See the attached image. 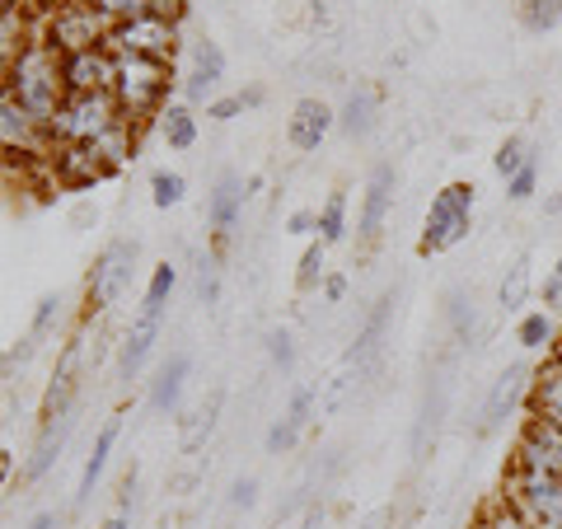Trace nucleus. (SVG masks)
Returning <instances> with one entry per match:
<instances>
[{"label":"nucleus","instance_id":"27","mask_svg":"<svg viewBox=\"0 0 562 529\" xmlns=\"http://www.w3.org/2000/svg\"><path fill=\"white\" fill-rule=\"evenodd\" d=\"M314 221H319L314 225V239L328 244V249L342 244L347 239V192H328V202L314 211Z\"/></svg>","mask_w":562,"mask_h":529},{"label":"nucleus","instance_id":"25","mask_svg":"<svg viewBox=\"0 0 562 529\" xmlns=\"http://www.w3.org/2000/svg\"><path fill=\"white\" fill-rule=\"evenodd\" d=\"M562 338L558 333V319L549 309H525L520 314V324H516V342L525 351H553V342Z\"/></svg>","mask_w":562,"mask_h":529},{"label":"nucleus","instance_id":"7","mask_svg":"<svg viewBox=\"0 0 562 529\" xmlns=\"http://www.w3.org/2000/svg\"><path fill=\"white\" fill-rule=\"evenodd\" d=\"M109 47L117 57H150L173 66V57H179V14H140V20L109 24Z\"/></svg>","mask_w":562,"mask_h":529},{"label":"nucleus","instance_id":"13","mask_svg":"<svg viewBox=\"0 0 562 529\" xmlns=\"http://www.w3.org/2000/svg\"><path fill=\"white\" fill-rule=\"evenodd\" d=\"M165 333V309H136V319L127 328V338H122V351H117V370L122 380H136L146 361L155 357V342H160Z\"/></svg>","mask_w":562,"mask_h":529},{"label":"nucleus","instance_id":"22","mask_svg":"<svg viewBox=\"0 0 562 529\" xmlns=\"http://www.w3.org/2000/svg\"><path fill=\"white\" fill-rule=\"evenodd\" d=\"M310 408H314V390H295L291 403H286V413H281L272 421V431H268V450L272 454L295 450V440H301V431L310 427Z\"/></svg>","mask_w":562,"mask_h":529},{"label":"nucleus","instance_id":"1","mask_svg":"<svg viewBox=\"0 0 562 529\" xmlns=\"http://www.w3.org/2000/svg\"><path fill=\"white\" fill-rule=\"evenodd\" d=\"M20 109L33 117V122H47L57 117V109L66 103V70H61V52L52 47V43H43V38H33L29 47H24V57H20V66L10 70V80L0 85Z\"/></svg>","mask_w":562,"mask_h":529},{"label":"nucleus","instance_id":"10","mask_svg":"<svg viewBox=\"0 0 562 529\" xmlns=\"http://www.w3.org/2000/svg\"><path fill=\"white\" fill-rule=\"evenodd\" d=\"M61 70H66V90L70 94H109L117 57H113L109 43H99V47H85V52L61 57Z\"/></svg>","mask_w":562,"mask_h":529},{"label":"nucleus","instance_id":"32","mask_svg":"<svg viewBox=\"0 0 562 529\" xmlns=\"http://www.w3.org/2000/svg\"><path fill=\"white\" fill-rule=\"evenodd\" d=\"M390 305L394 300H380V309L366 319V328H361V338H357V347H351V361H371L375 351H380V338H384V324H390Z\"/></svg>","mask_w":562,"mask_h":529},{"label":"nucleus","instance_id":"20","mask_svg":"<svg viewBox=\"0 0 562 529\" xmlns=\"http://www.w3.org/2000/svg\"><path fill=\"white\" fill-rule=\"evenodd\" d=\"M117 436H122V413H113V417L99 427V436H94V450H90V460H85V469H80L76 506H85V502L94 497V487H99V479H103V469H109L113 450H117Z\"/></svg>","mask_w":562,"mask_h":529},{"label":"nucleus","instance_id":"15","mask_svg":"<svg viewBox=\"0 0 562 529\" xmlns=\"http://www.w3.org/2000/svg\"><path fill=\"white\" fill-rule=\"evenodd\" d=\"M516 464H530L539 473H549V479L562 483V431L553 427H543V421L535 417H525V431L516 440V454H512Z\"/></svg>","mask_w":562,"mask_h":529},{"label":"nucleus","instance_id":"29","mask_svg":"<svg viewBox=\"0 0 562 529\" xmlns=\"http://www.w3.org/2000/svg\"><path fill=\"white\" fill-rule=\"evenodd\" d=\"M516 20L530 33H553L562 24V0H516Z\"/></svg>","mask_w":562,"mask_h":529},{"label":"nucleus","instance_id":"34","mask_svg":"<svg viewBox=\"0 0 562 529\" xmlns=\"http://www.w3.org/2000/svg\"><path fill=\"white\" fill-rule=\"evenodd\" d=\"M530 160H535V155H530V146H525V136H506L497 146V155H492V169H497L502 179H512V173H520Z\"/></svg>","mask_w":562,"mask_h":529},{"label":"nucleus","instance_id":"26","mask_svg":"<svg viewBox=\"0 0 562 529\" xmlns=\"http://www.w3.org/2000/svg\"><path fill=\"white\" fill-rule=\"evenodd\" d=\"M90 5L109 24H122V20H140V14H179L183 0H90Z\"/></svg>","mask_w":562,"mask_h":529},{"label":"nucleus","instance_id":"17","mask_svg":"<svg viewBox=\"0 0 562 529\" xmlns=\"http://www.w3.org/2000/svg\"><path fill=\"white\" fill-rule=\"evenodd\" d=\"M225 80V52L221 43H192V61H188V76H183V99L188 103H211V90Z\"/></svg>","mask_w":562,"mask_h":529},{"label":"nucleus","instance_id":"4","mask_svg":"<svg viewBox=\"0 0 562 529\" xmlns=\"http://www.w3.org/2000/svg\"><path fill=\"white\" fill-rule=\"evenodd\" d=\"M122 122L127 117H122L113 94H66L57 117L47 122V140L52 146H94Z\"/></svg>","mask_w":562,"mask_h":529},{"label":"nucleus","instance_id":"24","mask_svg":"<svg viewBox=\"0 0 562 529\" xmlns=\"http://www.w3.org/2000/svg\"><path fill=\"white\" fill-rule=\"evenodd\" d=\"M160 140L169 150L198 146V113H192V103H169V109L160 113Z\"/></svg>","mask_w":562,"mask_h":529},{"label":"nucleus","instance_id":"6","mask_svg":"<svg viewBox=\"0 0 562 529\" xmlns=\"http://www.w3.org/2000/svg\"><path fill=\"white\" fill-rule=\"evenodd\" d=\"M38 38L57 47L61 57H70V52H85V47L109 43V20H103L90 0H61V5H52L43 14Z\"/></svg>","mask_w":562,"mask_h":529},{"label":"nucleus","instance_id":"47","mask_svg":"<svg viewBox=\"0 0 562 529\" xmlns=\"http://www.w3.org/2000/svg\"><path fill=\"white\" fill-rule=\"evenodd\" d=\"M553 277H562V258H558V268H553Z\"/></svg>","mask_w":562,"mask_h":529},{"label":"nucleus","instance_id":"42","mask_svg":"<svg viewBox=\"0 0 562 529\" xmlns=\"http://www.w3.org/2000/svg\"><path fill=\"white\" fill-rule=\"evenodd\" d=\"M258 502V483L254 479H239L235 487H231V506H244V510H249Z\"/></svg>","mask_w":562,"mask_h":529},{"label":"nucleus","instance_id":"12","mask_svg":"<svg viewBox=\"0 0 562 529\" xmlns=\"http://www.w3.org/2000/svg\"><path fill=\"white\" fill-rule=\"evenodd\" d=\"M394 188H398L394 165H375V169H371V179H366L361 216H357V235H361V244H375V239L384 235V221H390V206H394Z\"/></svg>","mask_w":562,"mask_h":529},{"label":"nucleus","instance_id":"37","mask_svg":"<svg viewBox=\"0 0 562 529\" xmlns=\"http://www.w3.org/2000/svg\"><path fill=\"white\" fill-rule=\"evenodd\" d=\"M244 109H249V99H244V94H225V99H211V103H206V117H211V122H231V117H239Z\"/></svg>","mask_w":562,"mask_h":529},{"label":"nucleus","instance_id":"3","mask_svg":"<svg viewBox=\"0 0 562 529\" xmlns=\"http://www.w3.org/2000/svg\"><path fill=\"white\" fill-rule=\"evenodd\" d=\"M473 230V183L454 179L431 198L427 206V221H422V239H417V254L422 258H436V254H450L460 249Z\"/></svg>","mask_w":562,"mask_h":529},{"label":"nucleus","instance_id":"31","mask_svg":"<svg viewBox=\"0 0 562 529\" xmlns=\"http://www.w3.org/2000/svg\"><path fill=\"white\" fill-rule=\"evenodd\" d=\"M188 198V179L179 169H155L150 173V202L160 206V211H169V206H179Z\"/></svg>","mask_w":562,"mask_h":529},{"label":"nucleus","instance_id":"38","mask_svg":"<svg viewBox=\"0 0 562 529\" xmlns=\"http://www.w3.org/2000/svg\"><path fill=\"white\" fill-rule=\"evenodd\" d=\"M268 351H272V361L281 365V370H291L295 365V338L286 328H272V338H268Z\"/></svg>","mask_w":562,"mask_h":529},{"label":"nucleus","instance_id":"41","mask_svg":"<svg viewBox=\"0 0 562 529\" xmlns=\"http://www.w3.org/2000/svg\"><path fill=\"white\" fill-rule=\"evenodd\" d=\"M543 309L549 314H562V277H543Z\"/></svg>","mask_w":562,"mask_h":529},{"label":"nucleus","instance_id":"16","mask_svg":"<svg viewBox=\"0 0 562 529\" xmlns=\"http://www.w3.org/2000/svg\"><path fill=\"white\" fill-rule=\"evenodd\" d=\"M33 38H38V24L29 20L24 0H5V5H0V85L10 80V70L20 66L24 47Z\"/></svg>","mask_w":562,"mask_h":529},{"label":"nucleus","instance_id":"43","mask_svg":"<svg viewBox=\"0 0 562 529\" xmlns=\"http://www.w3.org/2000/svg\"><path fill=\"white\" fill-rule=\"evenodd\" d=\"M324 295L333 300V305H338V300L347 295V277H342V272H328V277H324Z\"/></svg>","mask_w":562,"mask_h":529},{"label":"nucleus","instance_id":"9","mask_svg":"<svg viewBox=\"0 0 562 529\" xmlns=\"http://www.w3.org/2000/svg\"><path fill=\"white\" fill-rule=\"evenodd\" d=\"M47 150H52L47 127H43V122H33L20 103L0 90V155H29V160H47Z\"/></svg>","mask_w":562,"mask_h":529},{"label":"nucleus","instance_id":"18","mask_svg":"<svg viewBox=\"0 0 562 529\" xmlns=\"http://www.w3.org/2000/svg\"><path fill=\"white\" fill-rule=\"evenodd\" d=\"M244 183H239V173H231L225 169L221 179H216V188L206 192V225H211V235H216V244L221 239H231V230L239 225V216H244Z\"/></svg>","mask_w":562,"mask_h":529},{"label":"nucleus","instance_id":"23","mask_svg":"<svg viewBox=\"0 0 562 529\" xmlns=\"http://www.w3.org/2000/svg\"><path fill=\"white\" fill-rule=\"evenodd\" d=\"M375 122H380V94L371 90V85H357V90L347 94V103L338 109V127L351 140H366L375 132Z\"/></svg>","mask_w":562,"mask_h":529},{"label":"nucleus","instance_id":"46","mask_svg":"<svg viewBox=\"0 0 562 529\" xmlns=\"http://www.w3.org/2000/svg\"><path fill=\"white\" fill-rule=\"evenodd\" d=\"M99 529H132V520H127V516H122V510H117V516H109V520H103Z\"/></svg>","mask_w":562,"mask_h":529},{"label":"nucleus","instance_id":"45","mask_svg":"<svg viewBox=\"0 0 562 529\" xmlns=\"http://www.w3.org/2000/svg\"><path fill=\"white\" fill-rule=\"evenodd\" d=\"M24 529H57V510H38V516H33Z\"/></svg>","mask_w":562,"mask_h":529},{"label":"nucleus","instance_id":"35","mask_svg":"<svg viewBox=\"0 0 562 529\" xmlns=\"http://www.w3.org/2000/svg\"><path fill=\"white\" fill-rule=\"evenodd\" d=\"M535 192H539V165L530 160L520 173H512V179H506V198H512V202H530Z\"/></svg>","mask_w":562,"mask_h":529},{"label":"nucleus","instance_id":"19","mask_svg":"<svg viewBox=\"0 0 562 529\" xmlns=\"http://www.w3.org/2000/svg\"><path fill=\"white\" fill-rule=\"evenodd\" d=\"M188 375H192V357H188V351H173V357L155 370V380H150V408L155 413H179Z\"/></svg>","mask_w":562,"mask_h":529},{"label":"nucleus","instance_id":"33","mask_svg":"<svg viewBox=\"0 0 562 529\" xmlns=\"http://www.w3.org/2000/svg\"><path fill=\"white\" fill-rule=\"evenodd\" d=\"M324 277H328V244L310 239V244H305V254H301V272H295V286H301V291H314Z\"/></svg>","mask_w":562,"mask_h":529},{"label":"nucleus","instance_id":"8","mask_svg":"<svg viewBox=\"0 0 562 529\" xmlns=\"http://www.w3.org/2000/svg\"><path fill=\"white\" fill-rule=\"evenodd\" d=\"M136 254H140L136 239H109V244L99 249L90 277H85V305H90L94 314L113 309L117 300L127 295L132 272H136Z\"/></svg>","mask_w":562,"mask_h":529},{"label":"nucleus","instance_id":"36","mask_svg":"<svg viewBox=\"0 0 562 529\" xmlns=\"http://www.w3.org/2000/svg\"><path fill=\"white\" fill-rule=\"evenodd\" d=\"M61 314V295H43L38 309H33V324H29V338H43V333L52 328V319Z\"/></svg>","mask_w":562,"mask_h":529},{"label":"nucleus","instance_id":"2","mask_svg":"<svg viewBox=\"0 0 562 529\" xmlns=\"http://www.w3.org/2000/svg\"><path fill=\"white\" fill-rule=\"evenodd\" d=\"M117 57V52H113ZM169 85H173V66L169 61H150V57H117L113 70V99L127 122H146V117H160L169 109Z\"/></svg>","mask_w":562,"mask_h":529},{"label":"nucleus","instance_id":"5","mask_svg":"<svg viewBox=\"0 0 562 529\" xmlns=\"http://www.w3.org/2000/svg\"><path fill=\"white\" fill-rule=\"evenodd\" d=\"M506 506L530 529H562V483L530 464L512 460L506 469Z\"/></svg>","mask_w":562,"mask_h":529},{"label":"nucleus","instance_id":"21","mask_svg":"<svg viewBox=\"0 0 562 529\" xmlns=\"http://www.w3.org/2000/svg\"><path fill=\"white\" fill-rule=\"evenodd\" d=\"M70 421H76L70 413H66V417H47V421H43L38 440H33V454H29V464H24V479H29V483H38L43 473L61 460V446H66V436H70Z\"/></svg>","mask_w":562,"mask_h":529},{"label":"nucleus","instance_id":"11","mask_svg":"<svg viewBox=\"0 0 562 529\" xmlns=\"http://www.w3.org/2000/svg\"><path fill=\"white\" fill-rule=\"evenodd\" d=\"M530 384H535V370L516 361V365H506L497 380H492V390L483 398V431H497L506 417H512L520 403H530Z\"/></svg>","mask_w":562,"mask_h":529},{"label":"nucleus","instance_id":"14","mask_svg":"<svg viewBox=\"0 0 562 529\" xmlns=\"http://www.w3.org/2000/svg\"><path fill=\"white\" fill-rule=\"evenodd\" d=\"M333 127H338V109H328L324 99H301L286 117V140H291V150L310 155L324 146Z\"/></svg>","mask_w":562,"mask_h":529},{"label":"nucleus","instance_id":"48","mask_svg":"<svg viewBox=\"0 0 562 529\" xmlns=\"http://www.w3.org/2000/svg\"><path fill=\"white\" fill-rule=\"evenodd\" d=\"M0 5H5V0H0Z\"/></svg>","mask_w":562,"mask_h":529},{"label":"nucleus","instance_id":"28","mask_svg":"<svg viewBox=\"0 0 562 529\" xmlns=\"http://www.w3.org/2000/svg\"><path fill=\"white\" fill-rule=\"evenodd\" d=\"M525 300H530V254H520L512 268H506L502 286H497V305H502L506 314L525 309Z\"/></svg>","mask_w":562,"mask_h":529},{"label":"nucleus","instance_id":"39","mask_svg":"<svg viewBox=\"0 0 562 529\" xmlns=\"http://www.w3.org/2000/svg\"><path fill=\"white\" fill-rule=\"evenodd\" d=\"M216 291H221V281H216V262H202V272H198V295L206 300V305H216Z\"/></svg>","mask_w":562,"mask_h":529},{"label":"nucleus","instance_id":"44","mask_svg":"<svg viewBox=\"0 0 562 529\" xmlns=\"http://www.w3.org/2000/svg\"><path fill=\"white\" fill-rule=\"evenodd\" d=\"M10 473H14V450H5V446H0V492H5Z\"/></svg>","mask_w":562,"mask_h":529},{"label":"nucleus","instance_id":"30","mask_svg":"<svg viewBox=\"0 0 562 529\" xmlns=\"http://www.w3.org/2000/svg\"><path fill=\"white\" fill-rule=\"evenodd\" d=\"M173 286H179V268H173V262H155V272L146 281V295H140V309H169Z\"/></svg>","mask_w":562,"mask_h":529},{"label":"nucleus","instance_id":"40","mask_svg":"<svg viewBox=\"0 0 562 529\" xmlns=\"http://www.w3.org/2000/svg\"><path fill=\"white\" fill-rule=\"evenodd\" d=\"M314 225H319V221H314V211H291V216H286V235L310 239V235H314Z\"/></svg>","mask_w":562,"mask_h":529}]
</instances>
